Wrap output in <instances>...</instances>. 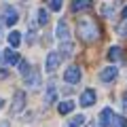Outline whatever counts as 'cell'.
Returning a JSON list of instances; mask_svg holds the SVG:
<instances>
[{
    "mask_svg": "<svg viewBox=\"0 0 127 127\" xmlns=\"http://www.w3.org/2000/svg\"><path fill=\"white\" fill-rule=\"evenodd\" d=\"M89 127H97V125H89Z\"/></svg>",
    "mask_w": 127,
    "mask_h": 127,
    "instance_id": "31",
    "label": "cell"
},
{
    "mask_svg": "<svg viewBox=\"0 0 127 127\" xmlns=\"http://www.w3.org/2000/svg\"><path fill=\"white\" fill-rule=\"evenodd\" d=\"M121 15H123V19H127V6L123 9V13H121Z\"/></svg>",
    "mask_w": 127,
    "mask_h": 127,
    "instance_id": "28",
    "label": "cell"
},
{
    "mask_svg": "<svg viewBox=\"0 0 127 127\" xmlns=\"http://www.w3.org/2000/svg\"><path fill=\"white\" fill-rule=\"evenodd\" d=\"M123 108L127 110V91H125V93H123Z\"/></svg>",
    "mask_w": 127,
    "mask_h": 127,
    "instance_id": "26",
    "label": "cell"
},
{
    "mask_svg": "<svg viewBox=\"0 0 127 127\" xmlns=\"http://www.w3.org/2000/svg\"><path fill=\"white\" fill-rule=\"evenodd\" d=\"M121 57H123V49H121V47H110V51H108V59L119 62Z\"/></svg>",
    "mask_w": 127,
    "mask_h": 127,
    "instance_id": "19",
    "label": "cell"
},
{
    "mask_svg": "<svg viewBox=\"0 0 127 127\" xmlns=\"http://www.w3.org/2000/svg\"><path fill=\"white\" fill-rule=\"evenodd\" d=\"M2 38H4V36H2V23H0V40H2Z\"/></svg>",
    "mask_w": 127,
    "mask_h": 127,
    "instance_id": "29",
    "label": "cell"
},
{
    "mask_svg": "<svg viewBox=\"0 0 127 127\" xmlns=\"http://www.w3.org/2000/svg\"><path fill=\"white\" fill-rule=\"evenodd\" d=\"M59 62H62V53H59V51H49L47 62H45V70H47L49 74H53L55 70L59 68Z\"/></svg>",
    "mask_w": 127,
    "mask_h": 127,
    "instance_id": "4",
    "label": "cell"
},
{
    "mask_svg": "<svg viewBox=\"0 0 127 127\" xmlns=\"http://www.w3.org/2000/svg\"><path fill=\"white\" fill-rule=\"evenodd\" d=\"M36 23L38 26H47V23H49V13H47L45 9H36Z\"/></svg>",
    "mask_w": 127,
    "mask_h": 127,
    "instance_id": "17",
    "label": "cell"
},
{
    "mask_svg": "<svg viewBox=\"0 0 127 127\" xmlns=\"http://www.w3.org/2000/svg\"><path fill=\"white\" fill-rule=\"evenodd\" d=\"M19 21V13L17 9H15L13 4H9V2H4V4L0 6V23H4V26H15V23Z\"/></svg>",
    "mask_w": 127,
    "mask_h": 127,
    "instance_id": "2",
    "label": "cell"
},
{
    "mask_svg": "<svg viewBox=\"0 0 127 127\" xmlns=\"http://www.w3.org/2000/svg\"><path fill=\"white\" fill-rule=\"evenodd\" d=\"M0 59H2V53H0Z\"/></svg>",
    "mask_w": 127,
    "mask_h": 127,
    "instance_id": "32",
    "label": "cell"
},
{
    "mask_svg": "<svg viewBox=\"0 0 127 127\" xmlns=\"http://www.w3.org/2000/svg\"><path fill=\"white\" fill-rule=\"evenodd\" d=\"M83 123H85V117H83V114H74V117L70 119V121L66 123L64 127H81Z\"/></svg>",
    "mask_w": 127,
    "mask_h": 127,
    "instance_id": "20",
    "label": "cell"
},
{
    "mask_svg": "<svg viewBox=\"0 0 127 127\" xmlns=\"http://www.w3.org/2000/svg\"><path fill=\"white\" fill-rule=\"evenodd\" d=\"M62 4H64V0H49V9L51 11H62Z\"/></svg>",
    "mask_w": 127,
    "mask_h": 127,
    "instance_id": "22",
    "label": "cell"
},
{
    "mask_svg": "<svg viewBox=\"0 0 127 127\" xmlns=\"http://www.w3.org/2000/svg\"><path fill=\"white\" fill-rule=\"evenodd\" d=\"M95 100H97V95H95L93 89H85V91L81 93V106H83V108H89V106H93Z\"/></svg>",
    "mask_w": 127,
    "mask_h": 127,
    "instance_id": "8",
    "label": "cell"
},
{
    "mask_svg": "<svg viewBox=\"0 0 127 127\" xmlns=\"http://www.w3.org/2000/svg\"><path fill=\"white\" fill-rule=\"evenodd\" d=\"M0 127H9V121H0Z\"/></svg>",
    "mask_w": 127,
    "mask_h": 127,
    "instance_id": "27",
    "label": "cell"
},
{
    "mask_svg": "<svg viewBox=\"0 0 127 127\" xmlns=\"http://www.w3.org/2000/svg\"><path fill=\"white\" fill-rule=\"evenodd\" d=\"M76 34L83 42H95L100 38V28L93 19H81L76 26Z\"/></svg>",
    "mask_w": 127,
    "mask_h": 127,
    "instance_id": "1",
    "label": "cell"
},
{
    "mask_svg": "<svg viewBox=\"0 0 127 127\" xmlns=\"http://www.w3.org/2000/svg\"><path fill=\"white\" fill-rule=\"evenodd\" d=\"M55 38H57L59 42L70 40V30H68V21H66V19H59V21H57V28H55Z\"/></svg>",
    "mask_w": 127,
    "mask_h": 127,
    "instance_id": "7",
    "label": "cell"
},
{
    "mask_svg": "<svg viewBox=\"0 0 127 127\" xmlns=\"http://www.w3.org/2000/svg\"><path fill=\"white\" fill-rule=\"evenodd\" d=\"M72 13H83V11L91 9V0H72Z\"/></svg>",
    "mask_w": 127,
    "mask_h": 127,
    "instance_id": "13",
    "label": "cell"
},
{
    "mask_svg": "<svg viewBox=\"0 0 127 127\" xmlns=\"http://www.w3.org/2000/svg\"><path fill=\"white\" fill-rule=\"evenodd\" d=\"M59 53H62V57H70V55L74 53V45L70 40H64L62 47H59Z\"/></svg>",
    "mask_w": 127,
    "mask_h": 127,
    "instance_id": "16",
    "label": "cell"
},
{
    "mask_svg": "<svg viewBox=\"0 0 127 127\" xmlns=\"http://www.w3.org/2000/svg\"><path fill=\"white\" fill-rule=\"evenodd\" d=\"M119 32H121L123 36H127V23H125V26H121V28H119Z\"/></svg>",
    "mask_w": 127,
    "mask_h": 127,
    "instance_id": "24",
    "label": "cell"
},
{
    "mask_svg": "<svg viewBox=\"0 0 127 127\" xmlns=\"http://www.w3.org/2000/svg\"><path fill=\"white\" fill-rule=\"evenodd\" d=\"M23 83H26L28 89H38V87L42 85V76H40L38 70H32L28 76H23Z\"/></svg>",
    "mask_w": 127,
    "mask_h": 127,
    "instance_id": "6",
    "label": "cell"
},
{
    "mask_svg": "<svg viewBox=\"0 0 127 127\" xmlns=\"http://www.w3.org/2000/svg\"><path fill=\"white\" fill-rule=\"evenodd\" d=\"M23 108H26V93L21 89H17L13 93V102H11V114L17 117V114L23 112Z\"/></svg>",
    "mask_w": 127,
    "mask_h": 127,
    "instance_id": "3",
    "label": "cell"
},
{
    "mask_svg": "<svg viewBox=\"0 0 127 127\" xmlns=\"http://www.w3.org/2000/svg\"><path fill=\"white\" fill-rule=\"evenodd\" d=\"M0 76H2V78H6V76H9V70H6V68H2V70H0Z\"/></svg>",
    "mask_w": 127,
    "mask_h": 127,
    "instance_id": "25",
    "label": "cell"
},
{
    "mask_svg": "<svg viewBox=\"0 0 127 127\" xmlns=\"http://www.w3.org/2000/svg\"><path fill=\"white\" fill-rule=\"evenodd\" d=\"M112 121H114L112 108H104L100 112V127H110V125H112Z\"/></svg>",
    "mask_w": 127,
    "mask_h": 127,
    "instance_id": "10",
    "label": "cell"
},
{
    "mask_svg": "<svg viewBox=\"0 0 127 127\" xmlns=\"http://www.w3.org/2000/svg\"><path fill=\"white\" fill-rule=\"evenodd\" d=\"M17 70H19V74H21V76H28V74L32 72L30 64H28L26 59H19V62H17Z\"/></svg>",
    "mask_w": 127,
    "mask_h": 127,
    "instance_id": "18",
    "label": "cell"
},
{
    "mask_svg": "<svg viewBox=\"0 0 127 127\" xmlns=\"http://www.w3.org/2000/svg\"><path fill=\"white\" fill-rule=\"evenodd\" d=\"M21 32H17V30H13V32H9V36H6V40H9V45L13 47V49H17L19 45H21Z\"/></svg>",
    "mask_w": 127,
    "mask_h": 127,
    "instance_id": "14",
    "label": "cell"
},
{
    "mask_svg": "<svg viewBox=\"0 0 127 127\" xmlns=\"http://www.w3.org/2000/svg\"><path fill=\"white\" fill-rule=\"evenodd\" d=\"M81 68L78 66H68L66 68V72H64V81L68 83V85H76L78 81H81Z\"/></svg>",
    "mask_w": 127,
    "mask_h": 127,
    "instance_id": "5",
    "label": "cell"
},
{
    "mask_svg": "<svg viewBox=\"0 0 127 127\" xmlns=\"http://www.w3.org/2000/svg\"><path fill=\"white\" fill-rule=\"evenodd\" d=\"M102 13H104V15H112V9H110V6H104V9H102Z\"/></svg>",
    "mask_w": 127,
    "mask_h": 127,
    "instance_id": "23",
    "label": "cell"
},
{
    "mask_svg": "<svg viewBox=\"0 0 127 127\" xmlns=\"http://www.w3.org/2000/svg\"><path fill=\"white\" fill-rule=\"evenodd\" d=\"M110 127H127V119L125 117H114V121H112Z\"/></svg>",
    "mask_w": 127,
    "mask_h": 127,
    "instance_id": "21",
    "label": "cell"
},
{
    "mask_svg": "<svg viewBox=\"0 0 127 127\" xmlns=\"http://www.w3.org/2000/svg\"><path fill=\"white\" fill-rule=\"evenodd\" d=\"M72 110H74V102H72V100H64L62 104L57 106V112H59V114H70Z\"/></svg>",
    "mask_w": 127,
    "mask_h": 127,
    "instance_id": "15",
    "label": "cell"
},
{
    "mask_svg": "<svg viewBox=\"0 0 127 127\" xmlns=\"http://www.w3.org/2000/svg\"><path fill=\"white\" fill-rule=\"evenodd\" d=\"M2 106H4V100H2V97H0V110H2Z\"/></svg>",
    "mask_w": 127,
    "mask_h": 127,
    "instance_id": "30",
    "label": "cell"
},
{
    "mask_svg": "<svg viewBox=\"0 0 127 127\" xmlns=\"http://www.w3.org/2000/svg\"><path fill=\"white\" fill-rule=\"evenodd\" d=\"M2 62L6 64V66H13V64L19 62V53L11 47V49H4V53H2Z\"/></svg>",
    "mask_w": 127,
    "mask_h": 127,
    "instance_id": "11",
    "label": "cell"
},
{
    "mask_svg": "<svg viewBox=\"0 0 127 127\" xmlns=\"http://www.w3.org/2000/svg\"><path fill=\"white\" fill-rule=\"evenodd\" d=\"M117 74H119V70L114 68V66H108V68H104L100 72V81L102 83H112L114 78H117Z\"/></svg>",
    "mask_w": 127,
    "mask_h": 127,
    "instance_id": "9",
    "label": "cell"
},
{
    "mask_svg": "<svg viewBox=\"0 0 127 127\" xmlns=\"http://www.w3.org/2000/svg\"><path fill=\"white\" fill-rule=\"evenodd\" d=\"M57 102V87H55V83H49V87H47V93H45V104L51 106Z\"/></svg>",
    "mask_w": 127,
    "mask_h": 127,
    "instance_id": "12",
    "label": "cell"
}]
</instances>
